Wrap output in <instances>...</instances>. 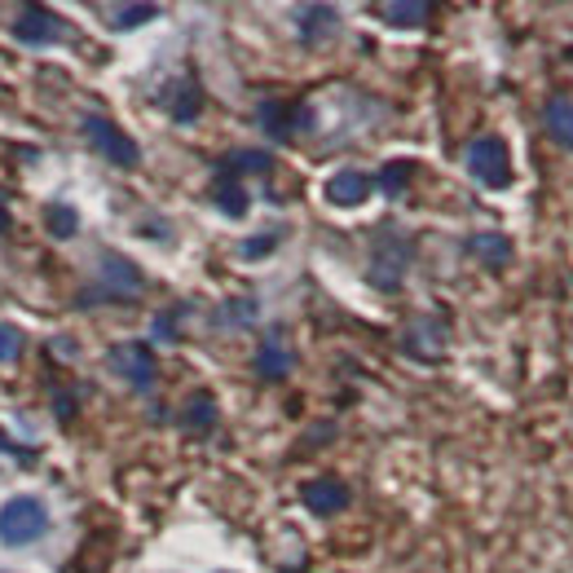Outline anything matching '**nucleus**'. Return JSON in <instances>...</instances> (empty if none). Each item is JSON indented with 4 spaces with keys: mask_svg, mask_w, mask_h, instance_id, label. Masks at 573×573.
Wrapping results in <instances>:
<instances>
[{
    "mask_svg": "<svg viewBox=\"0 0 573 573\" xmlns=\"http://www.w3.org/2000/svg\"><path fill=\"white\" fill-rule=\"evenodd\" d=\"M278 248V235H265V239H248L243 243V256L248 261H256V256H265V252H274Z\"/></svg>",
    "mask_w": 573,
    "mask_h": 573,
    "instance_id": "393cba45",
    "label": "nucleus"
},
{
    "mask_svg": "<svg viewBox=\"0 0 573 573\" xmlns=\"http://www.w3.org/2000/svg\"><path fill=\"white\" fill-rule=\"evenodd\" d=\"M45 225H49V235H53V239H75L80 216H75L71 203H49V207H45Z\"/></svg>",
    "mask_w": 573,
    "mask_h": 573,
    "instance_id": "6ab92c4d",
    "label": "nucleus"
},
{
    "mask_svg": "<svg viewBox=\"0 0 573 573\" xmlns=\"http://www.w3.org/2000/svg\"><path fill=\"white\" fill-rule=\"evenodd\" d=\"M291 362H296V354H291V344H287L278 331L261 339V354H256V375H265V380H283V375L291 371Z\"/></svg>",
    "mask_w": 573,
    "mask_h": 573,
    "instance_id": "ddd939ff",
    "label": "nucleus"
},
{
    "mask_svg": "<svg viewBox=\"0 0 573 573\" xmlns=\"http://www.w3.org/2000/svg\"><path fill=\"white\" fill-rule=\"evenodd\" d=\"M5 229H10V216H5V212H0V235H5Z\"/></svg>",
    "mask_w": 573,
    "mask_h": 573,
    "instance_id": "a878e982",
    "label": "nucleus"
},
{
    "mask_svg": "<svg viewBox=\"0 0 573 573\" xmlns=\"http://www.w3.org/2000/svg\"><path fill=\"white\" fill-rule=\"evenodd\" d=\"M410 256H415V243L406 235H397V229H384V235L375 239V252H371V283L380 291H397L402 278H406Z\"/></svg>",
    "mask_w": 573,
    "mask_h": 573,
    "instance_id": "39448f33",
    "label": "nucleus"
},
{
    "mask_svg": "<svg viewBox=\"0 0 573 573\" xmlns=\"http://www.w3.org/2000/svg\"><path fill=\"white\" fill-rule=\"evenodd\" d=\"M256 120H261V129H265L274 142H291L300 129H309V106H296V102H278V97H270V102H261Z\"/></svg>",
    "mask_w": 573,
    "mask_h": 573,
    "instance_id": "423d86ee",
    "label": "nucleus"
},
{
    "mask_svg": "<svg viewBox=\"0 0 573 573\" xmlns=\"http://www.w3.org/2000/svg\"><path fill=\"white\" fill-rule=\"evenodd\" d=\"M80 129H84V142H88L106 164H115V168H138V164H142V146H138L124 129H115L110 120H102V115H84Z\"/></svg>",
    "mask_w": 573,
    "mask_h": 573,
    "instance_id": "f257e3e1",
    "label": "nucleus"
},
{
    "mask_svg": "<svg viewBox=\"0 0 573 573\" xmlns=\"http://www.w3.org/2000/svg\"><path fill=\"white\" fill-rule=\"evenodd\" d=\"M164 106H168V115L177 124H190V120H199V110H203V88H199V80H177L168 93H164Z\"/></svg>",
    "mask_w": 573,
    "mask_h": 573,
    "instance_id": "f8f14e48",
    "label": "nucleus"
},
{
    "mask_svg": "<svg viewBox=\"0 0 573 573\" xmlns=\"http://www.w3.org/2000/svg\"><path fill=\"white\" fill-rule=\"evenodd\" d=\"M410 177H415V164H410V159H393V164H384V172H380V190L397 199V194L410 186Z\"/></svg>",
    "mask_w": 573,
    "mask_h": 573,
    "instance_id": "4be33fe9",
    "label": "nucleus"
},
{
    "mask_svg": "<svg viewBox=\"0 0 573 573\" xmlns=\"http://www.w3.org/2000/svg\"><path fill=\"white\" fill-rule=\"evenodd\" d=\"M181 423H186L190 432H207V428H216V402H212L207 393H194V397L186 402Z\"/></svg>",
    "mask_w": 573,
    "mask_h": 573,
    "instance_id": "a211bd4d",
    "label": "nucleus"
},
{
    "mask_svg": "<svg viewBox=\"0 0 573 573\" xmlns=\"http://www.w3.org/2000/svg\"><path fill=\"white\" fill-rule=\"evenodd\" d=\"M19 354H23V335H19V326L0 322V362H14Z\"/></svg>",
    "mask_w": 573,
    "mask_h": 573,
    "instance_id": "5701e85b",
    "label": "nucleus"
},
{
    "mask_svg": "<svg viewBox=\"0 0 573 573\" xmlns=\"http://www.w3.org/2000/svg\"><path fill=\"white\" fill-rule=\"evenodd\" d=\"M45 529H49V512H45V503L32 499V494L10 499L5 508H0V542H5V547H27V542H36Z\"/></svg>",
    "mask_w": 573,
    "mask_h": 573,
    "instance_id": "7ed1b4c3",
    "label": "nucleus"
},
{
    "mask_svg": "<svg viewBox=\"0 0 573 573\" xmlns=\"http://www.w3.org/2000/svg\"><path fill=\"white\" fill-rule=\"evenodd\" d=\"M300 499H305V508L313 516H335V512L349 508V486L335 481V477H318V481H309L300 490Z\"/></svg>",
    "mask_w": 573,
    "mask_h": 573,
    "instance_id": "1a4fd4ad",
    "label": "nucleus"
},
{
    "mask_svg": "<svg viewBox=\"0 0 573 573\" xmlns=\"http://www.w3.org/2000/svg\"><path fill=\"white\" fill-rule=\"evenodd\" d=\"M14 36L23 45H58L62 40V19L45 5H23L14 19Z\"/></svg>",
    "mask_w": 573,
    "mask_h": 573,
    "instance_id": "0eeeda50",
    "label": "nucleus"
},
{
    "mask_svg": "<svg viewBox=\"0 0 573 573\" xmlns=\"http://www.w3.org/2000/svg\"><path fill=\"white\" fill-rule=\"evenodd\" d=\"M212 199H216V207L225 212V216H248V190L235 181V177H220L216 181V190H212Z\"/></svg>",
    "mask_w": 573,
    "mask_h": 573,
    "instance_id": "f3484780",
    "label": "nucleus"
},
{
    "mask_svg": "<svg viewBox=\"0 0 573 573\" xmlns=\"http://www.w3.org/2000/svg\"><path fill=\"white\" fill-rule=\"evenodd\" d=\"M542 129L556 146L573 151V97H547L542 102Z\"/></svg>",
    "mask_w": 573,
    "mask_h": 573,
    "instance_id": "9b49d317",
    "label": "nucleus"
},
{
    "mask_svg": "<svg viewBox=\"0 0 573 573\" xmlns=\"http://www.w3.org/2000/svg\"><path fill=\"white\" fill-rule=\"evenodd\" d=\"M142 287H146V283H142V274H138V265H133V261L115 256V252H106V256H102V291H106V296L129 300V296H138Z\"/></svg>",
    "mask_w": 573,
    "mask_h": 573,
    "instance_id": "6e6552de",
    "label": "nucleus"
},
{
    "mask_svg": "<svg viewBox=\"0 0 573 573\" xmlns=\"http://www.w3.org/2000/svg\"><path fill=\"white\" fill-rule=\"evenodd\" d=\"M464 164H468V177L486 190H508L512 186V155H508L503 138H477L468 146Z\"/></svg>",
    "mask_w": 573,
    "mask_h": 573,
    "instance_id": "f03ea898",
    "label": "nucleus"
},
{
    "mask_svg": "<svg viewBox=\"0 0 573 573\" xmlns=\"http://www.w3.org/2000/svg\"><path fill=\"white\" fill-rule=\"evenodd\" d=\"M106 367L120 375L129 389L138 393H151L155 389V375H159V362H155V349L146 339H129V344H115L106 354Z\"/></svg>",
    "mask_w": 573,
    "mask_h": 573,
    "instance_id": "20e7f679",
    "label": "nucleus"
},
{
    "mask_svg": "<svg viewBox=\"0 0 573 573\" xmlns=\"http://www.w3.org/2000/svg\"><path fill=\"white\" fill-rule=\"evenodd\" d=\"M367 199H371V177L358 168H344L326 181V203H335V207H358Z\"/></svg>",
    "mask_w": 573,
    "mask_h": 573,
    "instance_id": "9d476101",
    "label": "nucleus"
},
{
    "mask_svg": "<svg viewBox=\"0 0 573 573\" xmlns=\"http://www.w3.org/2000/svg\"><path fill=\"white\" fill-rule=\"evenodd\" d=\"M296 19H300V40L305 45H318L322 36L335 32V10L331 5H305Z\"/></svg>",
    "mask_w": 573,
    "mask_h": 573,
    "instance_id": "dca6fc26",
    "label": "nucleus"
},
{
    "mask_svg": "<svg viewBox=\"0 0 573 573\" xmlns=\"http://www.w3.org/2000/svg\"><path fill=\"white\" fill-rule=\"evenodd\" d=\"M270 155L265 151H239V155H229L220 159V177H239V172H270Z\"/></svg>",
    "mask_w": 573,
    "mask_h": 573,
    "instance_id": "aec40b11",
    "label": "nucleus"
},
{
    "mask_svg": "<svg viewBox=\"0 0 573 573\" xmlns=\"http://www.w3.org/2000/svg\"><path fill=\"white\" fill-rule=\"evenodd\" d=\"M181 313H186V305H177V309H168V313H159V318L151 322V331H155L159 339H181V331H177V322H181Z\"/></svg>",
    "mask_w": 573,
    "mask_h": 573,
    "instance_id": "b1692460",
    "label": "nucleus"
},
{
    "mask_svg": "<svg viewBox=\"0 0 573 573\" xmlns=\"http://www.w3.org/2000/svg\"><path fill=\"white\" fill-rule=\"evenodd\" d=\"M159 19V5H120L110 14V27L115 32H133V27H142V23H155Z\"/></svg>",
    "mask_w": 573,
    "mask_h": 573,
    "instance_id": "412c9836",
    "label": "nucleus"
},
{
    "mask_svg": "<svg viewBox=\"0 0 573 573\" xmlns=\"http://www.w3.org/2000/svg\"><path fill=\"white\" fill-rule=\"evenodd\" d=\"M468 252H473L477 261H486L490 270H503V265L512 261L508 235H494V229H490V235H473V239H468Z\"/></svg>",
    "mask_w": 573,
    "mask_h": 573,
    "instance_id": "2eb2a0df",
    "label": "nucleus"
},
{
    "mask_svg": "<svg viewBox=\"0 0 573 573\" xmlns=\"http://www.w3.org/2000/svg\"><path fill=\"white\" fill-rule=\"evenodd\" d=\"M380 19L389 27H423L432 19L428 0H393V5H380Z\"/></svg>",
    "mask_w": 573,
    "mask_h": 573,
    "instance_id": "4468645a",
    "label": "nucleus"
}]
</instances>
